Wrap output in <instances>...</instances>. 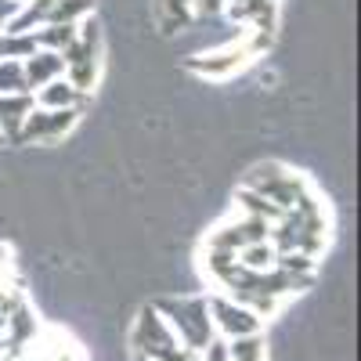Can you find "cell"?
Returning <instances> with one entry per match:
<instances>
[{
  "label": "cell",
  "mask_w": 361,
  "mask_h": 361,
  "mask_svg": "<svg viewBox=\"0 0 361 361\" xmlns=\"http://www.w3.org/2000/svg\"><path fill=\"white\" fill-rule=\"evenodd\" d=\"M156 311L166 318V325L173 329V336L180 340V347H188L192 354H199L209 340H214V322H209V307L206 296H166L156 304Z\"/></svg>",
  "instance_id": "1"
},
{
  "label": "cell",
  "mask_w": 361,
  "mask_h": 361,
  "mask_svg": "<svg viewBox=\"0 0 361 361\" xmlns=\"http://www.w3.org/2000/svg\"><path fill=\"white\" fill-rule=\"evenodd\" d=\"M130 347H134L137 357H148V361H199V354L180 347V340L173 336L166 318L156 311V304L141 307V314L130 329Z\"/></svg>",
  "instance_id": "2"
},
{
  "label": "cell",
  "mask_w": 361,
  "mask_h": 361,
  "mask_svg": "<svg viewBox=\"0 0 361 361\" xmlns=\"http://www.w3.org/2000/svg\"><path fill=\"white\" fill-rule=\"evenodd\" d=\"M206 307H209V322H214V333L224 340H238V336H257L260 322L246 304L224 296V293H206Z\"/></svg>",
  "instance_id": "3"
},
{
  "label": "cell",
  "mask_w": 361,
  "mask_h": 361,
  "mask_svg": "<svg viewBox=\"0 0 361 361\" xmlns=\"http://www.w3.org/2000/svg\"><path fill=\"white\" fill-rule=\"evenodd\" d=\"M76 119H80V109H40V105H33V112L22 119V130H18L15 145H22V141L54 145L76 127Z\"/></svg>",
  "instance_id": "4"
},
{
  "label": "cell",
  "mask_w": 361,
  "mask_h": 361,
  "mask_svg": "<svg viewBox=\"0 0 361 361\" xmlns=\"http://www.w3.org/2000/svg\"><path fill=\"white\" fill-rule=\"evenodd\" d=\"M250 58H257V47L250 40V29L243 33V44H235L228 51H217V54H199V58H188V69L199 73V76H214V80H224L231 76L238 66H246Z\"/></svg>",
  "instance_id": "5"
},
{
  "label": "cell",
  "mask_w": 361,
  "mask_h": 361,
  "mask_svg": "<svg viewBox=\"0 0 361 361\" xmlns=\"http://www.w3.org/2000/svg\"><path fill=\"white\" fill-rule=\"evenodd\" d=\"M62 73H66V62H62V54H58V51L37 47L29 58H22V80H25V90H29V94H33L37 87L51 83L54 76H62Z\"/></svg>",
  "instance_id": "6"
},
{
  "label": "cell",
  "mask_w": 361,
  "mask_h": 361,
  "mask_svg": "<svg viewBox=\"0 0 361 361\" xmlns=\"http://www.w3.org/2000/svg\"><path fill=\"white\" fill-rule=\"evenodd\" d=\"M33 343H37V361H87L80 343L62 329H40Z\"/></svg>",
  "instance_id": "7"
},
{
  "label": "cell",
  "mask_w": 361,
  "mask_h": 361,
  "mask_svg": "<svg viewBox=\"0 0 361 361\" xmlns=\"http://www.w3.org/2000/svg\"><path fill=\"white\" fill-rule=\"evenodd\" d=\"M33 94L29 90H15V94H0V137L4 141H18L22 119L33 112Z\"/></svg>",
  "instance_id": "8"
},
{
  "label": "cell",
  "mask_w": 361,
  "mask_h": 361,
  "mask_svg": "<svg viewBox=\"0 0 361 361\" xmlns=\"http://www.w3.org/2000/svg\"><path fill=\"white\" fill-rule=\"evenodd\" d=\"M33 102L40 109H80L87 102V94H80V90L66 76H54L51 83H44V87L33 90Z\"/></svg>",
  "instance_id": "9"
},
{
  "label": "cell",
  "mask_w": 361,
  "mask_h": 361,
  "mask_svg": "<svg viewBox=\"0 0 361 361\" xmlns=\"http://www.w3.org/2000/svg\"><path fill=\"white\" fill-rule=\"evenodd\" d=\"M33 37H37V47L62 54V51L73 47V40H76V25H69V22H44V25L33 29Z\"/></svg>",
  "instance_id": "10"
},
{
  "label": "cell",
  "mask_w": 361,
  "mask_h": 361,
  "mask_svg": "<svg viewBox=\"0 0 361 361\" xmlns=\"http://www.w3.org/2000/svg\"><path fill=\"white\" fill-rule=\"evenodd\" d=\"M152 8H156L163 33H173L177 25H188V18H192V0H156Z\"/></svg>",
  "instance_id": "11"
},
{
  "label": "cell",
  "mask_w": 361,
  "mask_h": 361,
  "mask_svg": "<svg viewBox=\"0 0 361 361\" xmlns=\"http://www.w3.org/2000/svg\"><path fill=\"white\" fill-rule=\"evenodd\" d=\"M235 260L243 264L246 271H271V267H275V260H279V250L264 238V243H253V246H246V250H238Z\"/></svg>",
  "instance_id": "12"
},
{
  "label": "cell",
  "mask_w": 361,
  "mask_h": 361,
  "mask_svg": "<svg viewBox=\"0 0 361 361\" xmlns=\"http://www.w3.org/2000/svg\"><path fill=\"white\" fill-rule=\"evenodd\" d=\"M87 15H94V0H54L47 22H69V25H76Z\"/></svg>",
  "instance_id": "13"
},
{
  "label": "cell",
  "mask_w": 361,
  "mask_h": 361,
  "mask_svg": "<svg viewBox=\"0 0 361 361\" xmlns=\"http://www.w3.org/2000/svg\"><path fill=\"white\" fill-rule=\"evenodd\" d=\"M228 361H267V350H264L260 333H257V336L228 340Z\"/></svg>",
  "instance_id": "14"
},
{
  "label": "cell",
  "mask_w": 361,
  "mask_h": 361,
  "mask_svg": "<svg viewBox=\"0 0 361 361\" xmlns=\"http://www.w3.org/2000/svg\"><path fill=\"white\" fill-rule=\"evenodd\" d=\"M15 90H25L22 62L18 58H8V62H0V94H15Z\"/></svg>",
  "instance_id": "15"
},
{
  "label": "cell",
  "mask_w": 361,
  "mask_h": 361,
  "mask_svg": "<svg viewBox=\"0 0 361 361\" xmlns=\"http://www.w3.org/2000/svg\"><path fill=\"white\" fill-rule=\"evenodd\" d=\"M192 8H195V15H217L224 8V0H192Z\"/></svg>",
  "instance_id": "16"
},
{
  "label": "cell",
  "mask_w": 361,
  "mask_h": 361,
  "mask_svg": "<svg viewBox=\"0 0 361 361\" xmlns=\"http://www.w3.org/2000/svg\"><path fill=\"white\" fill-rule=\"evenodd\" d=\"M18 4H25V0H18Z\"/></svg>",
  "instance_id": "17"
},
{
  "label": "cell",
  "mask_w": 361,
  "mask_h": 361,
  "mask_svg": "<svg viewBox=\"0 0 361 361\" xmlns=\"http://www.w3.org/2000/svg\"><path fill=\"white\" fill-rule=\"evenodd\" d=\"M0 141H4V137H0Z\"/></svg>",
  "instance_id": "18"
}]
</instances>
